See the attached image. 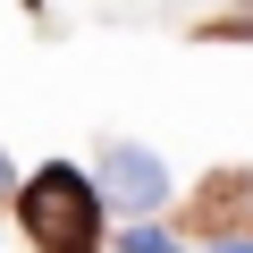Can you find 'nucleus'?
<instances>
[{"label": "nucleus", "mask_w": 253, "mask_h": 253, "mask_svg": "<svg viewBox=\"0 0 253 253\" xmlns=\"http://www.w3.org/2000/svg\"><path fill=\"white\" fill-rule=\"evenodd\" d=\"M17 219H26V236H34L42 253H93V245H101V186H93L84 169L51 161L42 177L17 186Z\"/></svg>", "instance_id": "f257e3e1"}, {"label": "nucleus", "mask_w": 253, "mask_h": 253, "mask_svg": "<svg viewBox=\"0 0 253 253\" xmlns=\"http://www.w3.org/2000/svg\"><path fill=\"white\" fill-rule=\"evenodd\" d=\"M101 194H110L126 219H152V211L169 203V169H161V152H144V144H110V152H101Z\"/></svg>", "instance_id": "f03ea898"}, {"label": "nucleus", "mask_w": 253, "mask_h": 253, "mask_svg": "<svg viewBox=\"0 0 253 253\" xmlns=\"http://www.w3.org/2000/svg\"><path fill=\"white\" fill-rule=\"evenodd\" d=\"M126 253H177V245H169V236H161L152 219H144V228H135V219H126Z\"/></svg>", "instance_id": "7ed1b4c3"}, {"label": "nucleus", "mask_w": 253, "mask_h": 253, "mask_svg": "<svg viewBox=\"0 0 253 253\" xmlns=\"http://www.w3.org/2000/svg\"><path fill=\"white\" fill-rule=\"evenodd\" d=\"M219 253H253V236H228V245H219Z\"/></svg>", "instance_id": "20e7f679"}, {"label": "nucleus", "mask_w": 253, "mask_h": 253, "mask_svg": "<svg viewBox=\"0 0 253 253\" xmlns=\"http://www.w3.org/2000/svg\"><path fill=\"white\" fill-rule=\"evenodd\" d=\"M0 186H9V152H0Z\"/></svg>", "instance_id": "39448f33"}]
</instances>
